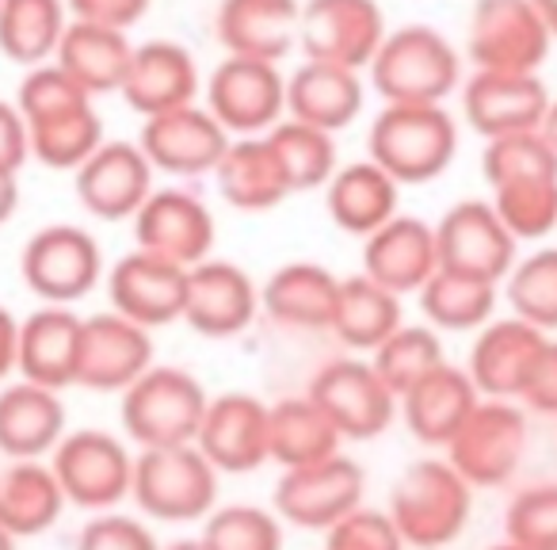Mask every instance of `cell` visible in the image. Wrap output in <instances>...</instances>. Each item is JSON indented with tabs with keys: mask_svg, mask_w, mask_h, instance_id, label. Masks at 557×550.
<instances>
[{
	"mask_svg": "<svg viewBox=\"0 0 557 550\" xmlns=\"http://www.w3.org/2000/svg\"><path fill=\"white\" fill-rule=\"evenodd\" d=\"M420 314L440 333H478L496 318L500 303V283L462 276V271L440 268L432 280L420 288Z\"/></svg>",
	"mask_w": 557,
	"mask_h": 550,
	"instance_id": "74e56055",
	"label": "cell"
},
{
	"mask_svg": "<svg viewBox=\"0 0 557 550\" xmlns=\"http://www.w3.org/2000/svg\"><path fill=\"white\" fill-rule=\"evenodd\" d=\"M341 276L318 260H290L260 288V310L283 329H333Z\"/></svg>",
	"mask_w": 557,
	"mask_h": 550,
	"instance_id": "4dcf8cb0",
	"label": "cell"
},
{
	"mask_svg": "<svg viewBox=\"0 0 557 550\" xmlns=\"http://www.w3.org/2000/svg\"><path fill=\"white\" fill-rule=\"evenodd\" d=\"M268 142L275 146L278 164L287 172L290 192H318L333 180V172L341 169V149H336V134L318 131L310 123L298 119H283L278 126L268 131Z\"/></svg>",
	"mask_w": 557,
	"mask_h": 550,
	"instance_id": "60d3db41",
	"label": "cell"
},
{
	"mask_svg": "<svg viewBox=\"0 0 557 550\" xmlns=\"http://www.w3.org/2000/svg\"><path fill=\"white\" fill-rule=\"evenodd\" d=\"M230 142V131L210 115L202 100L176 111H164V115L141 119L138 131V146L149 157L153 172L180 180L210 176Z\"/></svg>",
	"mask_w": 557,
	"mask_h": 550,
	"instance_id": "2e32d148",
	"label": "cell"
},
{
	"mask_svg": "<svg viewBox=\"0 0 557 550\" xmlns=\"http://www.w3.org/2000/svg\"><path fill=\"white\" fill-rule=\"evenodd\" d=\"M256 314H260V288L240 264L207 256L202 264L187 268V329L207 341H230L252 326Z\"/></svg>",
	"mask_w": 557,
	"mask_h": 550,
	"instance_id": "ffe728a7",
	"label": "cell"
},
{
	"mask_svg": "<svg viewBox=\"0 0 557 550\" xmlns=\"http://www.w3.org/2000/svg\"><path fill=\"white\" fill-rule=\"evenodd\" d=\"M32 161V134L16 100H0V169L20 172Z\"/></svg>",
	"mask_w": 557,
	"mask_h": 550,
	"instance_id": "db71d44e",
	"label": "cell"
},
{
	"mask_svg": "<svg viewBox=\"0 0 557 550\" xmlns=\"http://www.w3.org/2000/svg\"><path fill=\"white\" fill-rule=\"evenodd\" d=\"M488 550H523V547H516V542L504 539V542H496V547H488Z\"/></svg>",
	"mask_w": 557,
	"mask_h": 550,
	"instance_id": "6125c7cd",
	"label": "cell"
},
{
	"mask_svg": "<svg viewBox=\"0 0 557 550\" xmlns=\"http://www.w3.org/2000/svg\"><path fill=\"white\" fill-rule=\"evenodd\" d=\"M500 222L516 241H546L557 233V176H534L488 192Z\"/></svg>",
	"mask_w": 557,
	"mask_h": 550,
	"instance_id": "ee69618b",
	"label": "cell"
},
{
	"mask_svg": "<svg viewBox=\"0 0 557 550\" xmlns=\"http://www.w3.org/2000/svg\"><path fill=\"white\" fill-rule=\"evenodd\" d=\"M73 550H164V547L146 520L111 509V512H96V516L81 527L77 547Z\"/></svg>",
	"mask_w": 557,
	"mask_h": 550,
	"instance_id": "f907efd6",
	"label": "cell"
},
{
	"mask_svg": "<svg viewBox=\"0 0 557 550\" xmlns=\"http://www.w3.org/2000/svg\"><path fill=\"white\" fill-rule=\"evenodd\" d=\"M542 134H546V142L557 149V100L549 103V111H546V119H542Z\"/></svg>",
	"mask_w": 557,
	"mask_h": 550,
	"instance_id": "680465c9",
	"label": "cell"
},
{
	"mask_svg": "<svg viewBox=\"0 0 557 550\" xmlns=\"http://www.w3.org/2000/svg\"><path fill=\"white\" fill-rule=\"evenodd\" d=\"M20 371V318L0 306V382Z\"/></svg>",
	"mask_w": 557,
	"mask_h": 550,
	"instance_id": "11a10c76",
	"label": "cell"
},
{
	"mask_svg": "<svg viewBox=\"0 0 557 550\" xmlns=\"http://www.w3.org/2000/svg\"><path fill=\"white\" fill-rule=\"evenodd\" d=\"M531 448V425L527 410L508 398H481L478 410L466 417V425L447 443V463L470 481L473 489L508 486L523 466Z\"/></svg>",
	"mask_w": 557,
	"mask_h": 550,
	"instance_id": "52a82bcc",
	"label": "cell"
},
{
	"mask_svg": "<svg viewBox=\"0 0 557 550\" xmlns=\"http://www.w3.org/2000/svg\"><path fill=\"white\" fill-rule=\"evenodd\" d=\"M478 402L481 390L473 387L470 371L443 364L428 379H420L409 394L397 398V413H401L412 440L428 443V448H447L458 428L466 425V417L478 410Z\"/></svg>",
	"mask_w": 557,
	"mask_h": 550,
	"instance_id": "f1b7e54d",
	"label": "cell"
},
{
	"mask_svg": "<svg viewBox=\"0 0 557 550\" xmlns=\"http://www.w3.org/2000/svg\"><path fill=\"white\" fill-rule=\"evenodd\" d=\"M153 333L115 310L88 314L81 333L77 387L96 394H123L153 367Z\"/></svg>",
	"mask_w": 557,
	"mask_h": 550,
	"instance_id": "d6986e66",
	"label": "cell"
},
{
	"mask_svg": "<svg viewBox=\"0 0 557 550\" xmlns=\"http://www.w3.org/2000/svg\"><path fill=\"white\" fill-rule=\"evenodd\" d=\"M131 111L141 119L164 115V111L187 108L202 100V73L195 54L184 42L172 39H149L138 42L126 65L123 88H119Z\"/></svg>",
	"mask_w": 557,
	"mask_h": 550,
	"instance_id": "603a6c76",
	"label": "cell"
},
{
	"mask_svg": "<svg viewBox=\"0 0 557 550\" xmlns=\"http://www.w3.org/2000/svg\"><path fill=\"white\" fill-rule=\"evenodd\" d=\"M325 550H409V542L386 509L359 504L325 531Z\"/></svg>",
	"mask_w": 557,
	"mask_h": 550,
	"instance_id": "681fc988",
	"label": "cell"
},
{
	"mask_svg": "<svg viewBox=\"0 0 557 550\" xmlns=\"http://www.w3.org/2000/svg\"><path fill=\"white\" fill-rule=\"evenodd\" d=\"M298 27H302L298 0H222L214 16L225 54L275 65L298 50Z\"/></svg>",
	"mask_w": 557,
	"mask_h": 550,
	"instance_id": "484cf974",
	"label": "cell"
},
{
	"mask_svg": "<svg viewBox=\"0 0 557 550\" xmlns=\"http://www.w3.org/2000/svg\"><path fill=\"white\" fill-rule=\"evenodd\" d=\"M218 478L195 443L184 448H146L134 455L131 501L157 524H202L218 509Z\"/></svg>",
	"mask_w": 557,
	"mask_h": 550,
	"instance_id": "5b68a950",
	"label": "cell"
},
{
	"mask_svg": "<svg viewBox=\"0 0 557 550\" xmlns=\"http://www.w3.org/2000/svg\"><path fill=\"white\" fill-rule=\"evenodd\" d=\"M164 550H207V547H202L199 535H195V539H176V542H169Z\"/></svg>",
	"mask_w": 557,
	"mask_h": 550,
	"instance_id": "91938a15",
	"label": "cell"
},
{
	"mask_svg": "<svg viewBox=\"0 0 557 550\" xmlns=\"http://www.w3.org/2000/svg\"><path fill=\"white\" fill-rule=\"evenodd\" d=\"M435 245H440V268L488 283H504L519 260V241L488 199H462L443 210L435 222Z\"/></svg>",
	"mask_w": 557,
	"mask_h": 550,
	"instance_id": "5bb4252c",
	"label": "cell"
},
{
	"mask_svg": "<svg viewBox=\"0 0 557 550\" xmlns=\"http://www.w3.org/2000/svg\"><path fill=\"white\" fill-rule=\"evenodd\" d=\"M65 493L50 459H9L0 466V527L16 539L47 535L62 520Z\"/></svg>",
	"mask_w": 557,
	"mask_h": 550,
	"instance_id": "836d02e7",
	"label": "cell"
},
{
	"mask_svg": "<svg viewBox=\"0 0 557 550\" xmlns=\"http://www.w3.org/2000/svg\"><path fill=\"white\" fill-rule=\"evenodd\" d=\"M554 35L531 0H473L466 24V58L473 70L539 73Z\"/></svg>",
	"mask_w": 557,
	"mask_h": 550,
	"instance_id": "9c48e42d",
	"label": "cell"
},
{
	"mask_svg": "<svg viewBox=\"0 0 557 550\" xmlns=\"http://www.w3.org/2000/svg\"><path fill=\"white\" fill-rule=\"evenodd\" d=\"M65 432H70V417L58 390L27 379L0 390V455L4 459H50Z\"/></svg>",
	"mask_w": 557,
	"mask_h": 550,
	"instance_id": "83f0119b",
	"label": "cell"
},
{
	"mask_svg": "<svg viewBox=\"0 0 557 550\" xmlns=\"http://www.w3.org/2000/svg\"><path fill=\"white\" fill-rule=\"evenodd\" d=\"M367 157L401 187L432 184L458 157V123L447 103H382L367 131Z\"/></svg>",
	"mask_w": 557,
	"mask_h": 550,
	"instance_id": "6da1fadb",
	"label": "cell"
},
{
	"mask_svg": "<svg viewBox=\"0 0 557 550\" xmlns=\"http://www.w3.org/2000/svg\"><path fill=\"white\" fill-rule=\"evenodd\" d=\"M534 9H539V16H542V24L549 27V35L557 39V0H531Z\"/></svg>",
	"mask_w": 557,
	"mask_h": 550,
	"instance_id": "6f0895ef",
	"label": "cell"
},
{
	"mask_svg": "<svg viewBox=\"0 0 557 550\" xmlns=\"http://www.w3.org/2000/svg\"><path fill=\"white\" fill-rule=\"evenodd\" d=\"M202 103L230 138H256L287 119V73L275 62L225 54L202 85Z\"/></svg>",
	"mask_w": 557,
	"mask_h": 550,
	"instance_id": "ba28073f",
	"label": "cell"
},
{
	"mask_svg": "<svg viewBox=\"0 0 557 550\" xmlns=\"http://www.w3.org/2000/svg\"><path fill=\"white\" fill-rule=\"evenodd\" d=\"M363 489L367 470L341 451L333 459L278 474L271 509H275V516L283 524L325 535L329 527L341 524L348 512H356L363 504Z\"/></svg>",
	"mask_w": 557,
	"mask_h": 550,
	"instance_id": "8fae6325",
	"label": "cell"
},
{
	"mask_svg": "<svg viewBox=\"0 0 557 550\" xmlns=\"http://www.w3.org/2000/svg\"><path fill=\"white\" fill-rule=\"evenodd\" d=\"M20 276L42 306H77L108 280L100 241L73 222H54L32 233L20 253Z\"/></svg>",
	"mask_w": 557,
	"mask_h": 550,
	"instance_id": "8992f818",
	"label": "cell"
},
{
	"mask_svg": "<svg viewBox=\"0 0 557 550\" xmlns=\"http://www.w3.org/2000/svg\"><path fill=\"white\" fill-rule=\"evenodd\" d=\"M81 333L85 314L73 306H39L27 318H20V379L39 382L50 390L77 387L81 367Z\"/></svg>",
	"mask_w": 557,
	"mask_h": 550,
	"instance_id": "4316f807",
	"label": "cell"
},
{
	"mask_svg": "<svg viewBox=\"0 0 557 550\" xmlns=\"http://www.w3.org/2000/svg\"><path fill=\"white\" fill-rule=\"evenodd\" d=\"M504 535L523 550H557V481L519 489L504 512Z\"/></svg>",
	"mask_w": 557,
	"mask_h": 550,
	"instance_id": "7dc6e473",
	"label": "cell"
},
{
	"mask_svg": "<svg viewBox=\"0 0 557 550\" xmlns=\"http://www.w3.org/2000/svg\"><path fill=\"white\" fill-rule=\"evenodd\" d=\"M73 20H88V24L115 27V32H131L134 24L149 16L153 0H65Z\"/></svg>",
	"mask_w": 557,
	"mask_h": 550,
	"instance_id": "f5cc1de1",
	"label": "cell"
},
{
	"mask_svg": "<svg viewBox=\"0 0 557 550\" xmlns=\"http://www.w3.org/2000/svg\"><path fill=\"white\" fill-rule=\"evenodd\" d=\"M481 176H485L488 192L500 184H516V180L557 176V149L549 146L542 131L504 134V138L485 142Z\"/></svg>",
	"mask_w": 557,
	"mask_h": 550,
	"instance_id": "bcb514c9",
	"label": "cell"
},
{
	"mask_svg": "<svg viewBox=\"0 0 557 550\" xmlns=\"http://www.w3.org/2000/svg\"><path fill=\"white\" fill-rule=\"evenodd\" d=\"M16 535H9V531H4V527H0V550H16Z\"/></svg>",
	"mask_w": 557,
	"mask_h": 550,
	"instance_id": "94428289",
	"label": "cell"
},
{
	"mask_svg": "<svg viewBox=\"0 0 557 550\" xmlns=\"http://www.w3.org/2000/svg\"><path fill=\"white\" fill-rule=\"evenodd\" d=\"M210 394L184 367L153 364L131 390L119 394V425L138 451L195 443Z\"/></svg>",
	"mask_w": 557,
	"mask_h": 550,
	"instance_id": "277c9868",
	"label": "cell"
},
{
	"mask_svg": "<svg viewBox=\"0 0 557 550\" xmlns=\"http://www.w3.org/2000/svg\"><path fill=\"white\" fill-rule=\"evenodd\" d=\"M27 134H32V161L58 172H77L108 142L96 100L58 111V115L39 119V123H27Z\"/></svg>",
	"mask_w": 557,
	"mask_h": 550,
	"instance_id": "ab89813d",
	"label": "cell"
},
{
	"mask_svg": "<svg viewBox=\"0 0 557 550\" xmlns=\"http://www.w3.org/2000/svg\"><path fill=\"white\" fill-rule=\"evenodd\" d=\"M88 100H96V96H88L58 62L32 65V70H24V81L16 85V108L24 115V123H39V119H50L58 111H70Z\"/></svg>",
	"mask_w": 557,
	"mask_h": 550,
	"instance_id": "c3c4849f",
	"label": "cell"
},
{
	"mask_svg": "<svg viewBox=\"0 0 557 550\" xmlns=\"http://www.w3.org/2000/svg\"><path fill=\"white\" fill-rule=\"evenodd\" d=\"M341 428L329 420V413L310 394L283 398L271 405L268 420V459L278 470H295L321 459L341 455Z\"/></svg>",
	"mask_w": 557,
	"mask_h": 550,
	"instance_id": "d590c367",
	"label": "cell"
},
{
	"mask_svg": "<svg viewBox=\"0 0 557 550\" xmlns=\"http://www.w3.org/2000/svg\"><path fill=\"white\" fill-rule=\"evenodd\" d=\"M108 298H111V310L138 321L141 329L153 333V329H164L172 321H184L187 268L134 248V253L119 256L111 264Z\"/></svg>",
	"mask_w": 557,
	"mask_h": 550,
	"instance_id": "44dd1931",
	"label": "cell"
},
{
	"mask_svg": "<svg viewBox=\"0 0 557 550\" xmlns=\"http://www.w3.org/2000/svg\"><path fill=\"white\" fill-rule=\"evenodd\" d=\"M363 271L394 295H420L440 271L435 225L412 215H394L382 230L363 237Z\"/></svg>",
	"mask_w": 557,
	"mask_h": 550,
	"instance_id": "d4e9b609",
	"label": "cell"
},
{
	"mask_svg": "<svg viewBox=\"0 0 557 550\" xmlns=\"http://www.w3.org/2000/svg\"><path fill=\"white\" fill-rule=\"evenodd\" d=\"M549 341V333L534 329L531 321L516 318H493L485 329L473 333L470 359H466V371H470L473 387L481 390V398H508L519 402L527 387V375H531L534 359H539L542 344Z\"/></svg>",
	"mask_w": 557,
	"mask_h": 550,
	"instance_id": "cb8c5ba5",
	"label": "cell"
},
{
	"mask_svg": "<svg viewBox=\"0 0 557 550\" xmlns=\"http://www.w3.org/2000/svg\"><path fill=\"white\" fill-rule=\"evenodd\" d=\"M70 20L65 0H0V54L24 70L54 62Z\"/></svg>",
	"mask_w": 557,
	"mask_h": 550,
	"instance_id": "f35d334b",
	"label": "cell"
},
{
	"mask_svg": "<svg viewBox=\"0 0 557 550\" xmlns=\"http://www.w3.org/2000/svg\"><path fill=\"white\" fill-rule=\"evenodd\" d=\"M367 81L382 103H447L462 88V54L435 27L405 24L386 35Z\"/></svg>",
	"mask_w": 557,
	"mask_h": 550,
	"instance_id": "7a4b0ae2",
	"label": "cell"
},
{
	"mask_svg": "<svg viewBox=\"0 0 557 550\" xmlns=\"http://www.w3.org/2000/svg\"><path fill=\"white\" fill-rule=\"evenodd\" d=\"M519 405L542 417H557V341L549 337L542 344L539 359H534L531 375H527V387L519 394Z\"/></svg>",
	"mask_w": 557,
	"mask_h": 550,
	"instance_id": "816d5d0a",
	"label": "cell"
},
{
	"mask_svg": "<svg viewBox=\"0 0 557 550\" xmlns=\"http://www.w3.org/2000/svg\"><path fill=\"white\" fill-rule=\"evenodd\" d=\"M62 493L70 504L85 512H111L131 497L134 455L123 436L103 428H77L50 455Z\"/></svg>",
	"mask_w": 557,
	"mask_h": 550,
	"instance_id": "30bf717a",
	"label": "cell"
},
{
	"mask_svg": "<svg viewBox=\"0 0 557 550\" xmlns=\"http://www.w3.org/2000/svg\"><path fill=\"white\" fill-rule=\"evenodd\" d=\"M306 394L329 413L344 440H379L397 417V394L382 382L367 356H341L321 364Z\"/></svg>",
	"mask_w": 557,
	"mask_h": 550,
	"instance_id": "4fadbf2b",
	"label": "cell"
},
{
	"mask_svg": "<svg viewBox=\"0 0 557 550\" xmlns=\"http://www.w3.org/2000/svg\"><path fill=\"white\" fill-rule=\"evenodd\" d=\"M210 176H214V184H218V195H222L233 210H245V215H263V210L278 207L287 195H295L290 192L287 172L278 164L275 146L268 142V134L233 138Z\"/></svg>",
	"mask_w": 557,
	"mask_h": 550,
	"instance_id": "d6a6232c",
	"label": "cell"
},
{
	"mask_svg": "<svg viewBox=\"0 0 557 550\" xmlns=\"http://www.w3.org/2000/svg\"><path fill=\"white\" fill-rule=\"evenodd\" d=\"M153 164L138 142H103L77 172L73 192L77 203L100 222H134L141 203L153 195Z\"/></svg>",
	"mask_w": 557,
	"mask_h": 550,
	"instance_id": "ac0fdd59",
	"label": "cell"
},
{
	"mask_svg": "<svg viewBox=\"0 0 557 550\" xmlns=\"http://www.w3.org/2000/svg\"><path fill=\"white\" fill-rule=\"evenodd\" d=\"M363 73L344 70V65L310 62L287 73V119L310 123L318 131L341 134L363 111Z\"/></svg>",
	"mask_w": 557,
	"mask_h": 550,
	"instance_id": "f546056e",
	"label": "cell"
},
{
	"mask_svg": "<svg viewBox=\"0 0 557 550\" xmlns=\"http://www.w3.org/2000/svg\"><path fill=\"white\" fill-rule=\"evenodd\" d=\"M325 210L344 233L371 237L374 230L401 215V184L379 161H348L325 184Z\"/></svg>",
	"mask_w": 557,
	"mask_h": 550,
	"instance_id": "1f68e13d",
	"label": "cell"
},
{
	"mask_svg": "<svg viewBox=\"0 0 557 550\" xmlns=\"http://www.w3.org/2000/svg\"><path fill=\"white\" fill-rule=\"evenodd\" d=\"M207 550H283V520L260 504H222L202 520Z\"/></svg>",
	"mask_w": 557,
	"mask_h": 550,
	"instance_id": "f6af8a7d",
	"label": "cell"
},
{
	"mask_svg": "<svg viewBox=\"0 0 557 550\" xmlns=\"http://www.w3.org/2000/svg\"><path fill=\"white\" fill-rule=\"evenodd\" d=\"M367 359H371L374 371L382 375V382L401 398V394H409L420 379H428L435 367L447 364V352H443L440 329H432L428 321L424 326H409V321H405V326L397 329L394 337H386Z\"/></svg>",
	"mask_w": 557,
	"mask_h": 550,
	"instance_id": "b9f144b4",
	"label": "cell"
},
{
	"mask_svg": "<svg viewBox=\"0 0 557 550\" xmlns=\"http://www.w3.org/2000/svg\"><path fill=\"white\" fill-rule=\"evenodd\" d=\"M504 303L542 333H557V245H542L508 271Z\"/></svg>",
	"mask_w": 557,
	"mask_h": 550,
	"instance_id": "7bdbcfd3",
	"label": "cell"
},
{
	"mask_svg": "<svg viewBox=\"0 0 557 550\" xmlns=\"http://www.w3.org/2000/svg\"><path fill=\"white\" fill-rule=\"evenodd\" d=\"M458 96H462V119L485 142L504 138V134L542 131V119L554 103L539 73L473 70Z\"/></svg>",
	"mask_w": 557,
	"mask_h": 550,
	"instance_id": "e0dca14e",
	"label": "cell"
},
{
	"mask_svg": "<svg viewBox=\"0 0 557 550\" xmlns=\"http://www.w3.org/2000/svg\"><path fill=\"white\" fill-rule=\"evenodd\" d=\"M389 516L412 550H443L473 516V486L447 459H417L389 489Z\"/></svg>",
	"mask_w": 557,
	"mask_h": 550,
	"instance_id": "3957f363",
	"label": "cell"
},
{
	"mask_svg": "<svg viewBox=\"0 0 557 550\" xmlns=\"http://www.w3.org/2000/svg\"><path fill=\"white\" fill-rule=\"evenodd\" d=\"M20 210V172L0 169V225H9Z\"/></svg>",
	"mask_w": 557,
	"mask_h": 550,
	"instance_id": "9f6ffc18",
	"label": "cell"
},
{
	"mask_svg": "<svg viewBox=\"0 0 557 550\" xmlns=\"http://www.w3.org/2000/svg\"><path fill=\"white\" fill-rule=\"evenodd\" d=\"M131 54H134V42L126 39V32L88 24V20H70L54 62L62 65L88 96H108L123 88Z\"/></svg>",
	"mask_w": 557,
	"mask_h": 550,
	"instance_id": "8d00e7d4",
	"label": "cell"
},
{
	"mask_svg": "<svg viewBox=\"0 0 557 550\" xmlns=\"http://www.w3.org/2000/svg\"><path fill=\"white\" fill-rule=\"evenodd\" d=\"M134 245L180 268H195L210 256L218 222L210 207L187 187H153L141 210L134 215Z\"/></svg>",
	"mask_w": 557,
	"mask_h": 550,
	"instance_id": "9a60e30c",
	"label": "cell"
},
{
	"mask_svg": "<svg viewBox=\"0 0 557 550\" xmlns=\"http://www.w3.org/2000/svg\"><path fill=\"white\" fill-rule=\"evenodd\" d=\"M386 35L389 24L379 0H306L298 50L310 62L367 73Z\"/></svg>",
	"mask_w": 557,
	"mask_h": 550,
	"instance_id": "7c38bea8",
	"label": "cell"
},
{
	"mask_svg": "<svg viewBox=\"0 0 557 550\" xmlns=\"http://www.w3.org/2000/svg\"><path fill=\"white\" fill-rule=\"evenodd\" d=\"M268 420L271 405L256 394H240V390L218 394L202 413L195 448L214 463L218 474H252L263 463H271Z\"/></svg>",
	"mask_w": 557,
	"mask_h": 550,
	"instance_id": "7402d4cb",
	"label": "cell"
},
{
	"mask_svg": "<svg viewBox=\"0 0 557 550\" xmlns=\"http://www.w3.org/2000/svg\"><path fill=\"white\" fill-rule=\"evenodd\" d=\"M405 326L401 295L374 283L367 271L341 276V298H336L333 329L329 333L351 352V356H371L386 337Z\"/></svg>",
	"mask_w": 557,
	"mask_h": 550,
	"instance_id": "e575fe53",
	"label": "cell"
}]
</instances>
